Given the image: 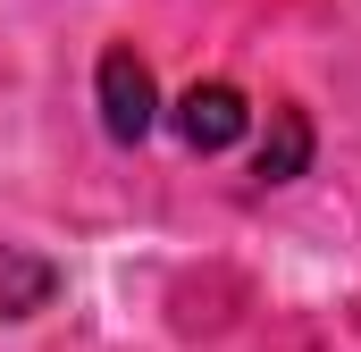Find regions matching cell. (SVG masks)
<instances>
[{"label": "cell", "mask_w": 361, "mask_h": 352, "mask_svg": "<svg viewBox=\"0 0 361 352\" xmlns=\"http://www.w3.org/2000/svg\"><path fill=\"white\" fill-rule=\"evenodd\" d=\"M269 126H277V134L261 143V176H269V184H286V176L302 168V151H311V126H302V109H277Z\"/></svg>", "instance_id": "3"}, {"label": "cell", "mask_w": 361, "mask_h": 352, "mask_svg": "<svg viewBox=\"0 0 361 352\" xmlns=\"http://www.w3.org/2000/svg\"><path fill=\"white\" fill-rule=\"evenodd\" d=\"M0 285H8V319H25V310L51 294V268H42V260H8V252H0Z\"/></svg>", "instance_id": "4"}, {"label": "cell", "mask_w": 361, "mask_h": 352, "mask_svg": "<svg viewBox=\"0 0 361 352\" xmlns=\"http://www.w3.org/2000/svg\"><path fill=\"white\" fill-rule=\"evenodd\" d=\"M244 126H252V109L235 84H193L177 101V134L193 151H227V143H244Z\"/></svg>", "instance_id": "2"}, {"label": "cell", "mask_w": 361, "mask_h": 352, "mask_svg": "<svg viewBox=\"0 0 361 352\" xmlns=\"http://www.w3.org/2000/svg\"><path fill=\"white\" fill-rule=\"evenodd\" d=\"M152 68L135 59V51H101V126L118 134V143H143L152 134Z\"/></svg>", "instance_id": "1"}]
</instances>
